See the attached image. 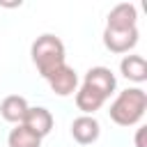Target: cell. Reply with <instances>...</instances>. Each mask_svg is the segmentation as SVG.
<instances>
[{
	"instance_id": "cell-1",
	"label": "cell",
	"mask_w": 147,
	"mask_h": 147,
	"mask_svg": "<svg viewBox=\"0 0 147 147\" xmlns=\"http://www.w3.org/2000/svg\"><path fill=\"white\" fill-rule=\"evenodd\" d=\"M30 55H32V62L39 71L41 78L51 76L55 69H60L62 64H67V51H64V44L60 37L55 34H41L34 39L32 48H30Z\"/></svg>"
},
{
	"instance_id": "cell-2",
	"label": "cell",
	"mask_w": 147,
	"mask_h": 147,
	"mask_svg": "<svg viewBox=\"0 0 147 147\" xmlns=\"http://www.w3.org/2000/svg\"><path fill=\"white\" fill-rule=\"evenodd\" d=\"M147 108V94L142 87H129L117 94V99L110 103V119L119 126H133L142 119Z\"/></svg>"
},
{
	"instance_id": "cell-3",
	"label": "cell",
	"mask_w": 147,
	"mask_h": 147,
	"mask_svg": "<svg viewBox=\"0 0 147 147\" xmlns=\"http://www.w3.org/2000/svg\"><path fill=\"white\" fill-rule=\"evenodd\" d=\"M138 25H106L103 46L110 53H129L138 44Z\"/></svg>"
},
{
	"instance_id": "cell-4",
	"label": "cell",
	"mask_w": 147,
	"mask_h": 147,
	"mask_svg": "<svg viewBox=\"0 0 147 147\" xmlns=\"http://www.w3.org/2000/svg\"><path fill=\"white\" fill-rule=\"evenodd\" d=\"M83 85L90 87V90H94V92L101 94L103 99H108V96L115 92L117 80H115V74H113L108 67H92V69L85 74Z\"/></svg>"
},
{
	"instance_id": "cell-5",
	"label": "cell",
	"mask_w": 147,
	"mask_h": 147,
	"mask_svg": "<svg viewBox=\"0 0 147 147\" xmlns=\"http://www.w3.org/2000/svg\"><path fill=\"white\" fill-rule=\"evenodd\" d=\"M46 83H48V87H51L57 96H69V94H74L76 87H78V76H76V71H74L69 64H62V67L55 69L51 76H46Z\"/></svg>"
},
{
	"instance_id": "cell-6",
	"label": "cell",
	"mask_w": 147,
	"mask_h": 147,
	"mask_svg": "<svg viewBox=\"0 0 147 147\" xmlns=\"http://www.w3.org/2000/svg\"><path fill=\"white\" fill-rule=\"evenodd\" d=\"M99 133H101V126L99 122L94 119V115H80L71 122V136L78 145H92L99 140Z\"/></svg>"
},
{
	"instance_id": "cell-7",
	"label": "cell",
	"mask_w": 147,
	"mask_h": 147,
	"mask_svg": "<svg viewBox=\"0 0 147 147\" xmlns=\"http://www.w3.org/2000/svg\"><path fill=\"white\" fill-rule=\"evenodd\" d=\"M23 126H28L34 136L44 138V136H48L51 129H53V115H51V110L44 108V106L28 108V113H25V117H23Z\"/></svg>"
},
{
	"instance_id": "cell-8",
	"label": "cell",
	"mask_w": 147,
	"mask_h": 147,
	"mask_svg": "<svg viewBox=\"0 0 147 147\" xmlns=\"http://www.w3.org/2000/svg\"><path fill=\"white\" fill-rule=\"evenodd\" d=\"M28 101L21 96V94H9L2 99L0 103V115L5 122H11V124H23V117L28 113Z\"/></svg>"
},
{
	"instance_id": "cell-9",
	"label": "cell",
	"mask_w": 147,
	"mask_h": 147,
	"mask_svg": "<svg viewBox=\"0 0 147 147\" xmlns=\"http://www.w3.org/2000/svg\"><path fill=\"white\" fill-rule=\"evenodd\" d=\"M119 71L124 78L133 83H145L147 80V62L142 55H124L119 62Z\"/></svg>"
},
{
	"instance_id": "cell-10",
	"label": "cell",
	"mask_w": 147,
	"mask_h": 147,
	"mask_svg": "<svg viewBox=\"0 0 147 147\" xmlns=\"http://www.w3.org/2000/svg\"><path fill=\"white\" fill-rule=\"evenodd\" d=\"M138 23V9L131 2H119L108 11L106 25H136Z\"/></svg>"
},
{
	"instance_id": "cell-11",
	"label": "cell",
	"mask_w": 147,
	"mask_h": 147,
	"mask_svg": "<svg viewBox=\"0 0 147 147\" xmlns=\"http://www.w3.org/2000/svg\"><path fill=\"white\" fill-rule=\"evenodd\" d=\"M103 103H106V99H103L101 94H96L94 90L85 87V85L76 92V106H78V110H80L83 115H94Z\"/></svg>"
},
{
	"instance_id": "cell-12",
	"label": "cell",
	"mask_w": 147,
	"mask_h": 147,
	"mask_svg": "<svg viewBox=\"0 0 147 147\" xmlns=\"http://www.w3.org/2000/svg\"><path fill=\"white\" fill-rule=\"evenodd\" d=\"M7 145H9V147H41V138H39V136H34L28 126L16 124V129H11V131H9Z\"/></svg>"
},
{
	"instance_id": "cell-13",
	"label": "cell",
	"mask_w": 147,
	"mask_h": 147,
	"mask_svg": "<svg viewBox=\"0 0 147 147\" xmlns=\"http://www.w3.org/2000/svg\"><path fill=\"white\" fill-rule=\"evenodd\" d=\"M145 136H147V126H140V129L136 131V147H147Z\"/></svg>"
}]
</instances>
